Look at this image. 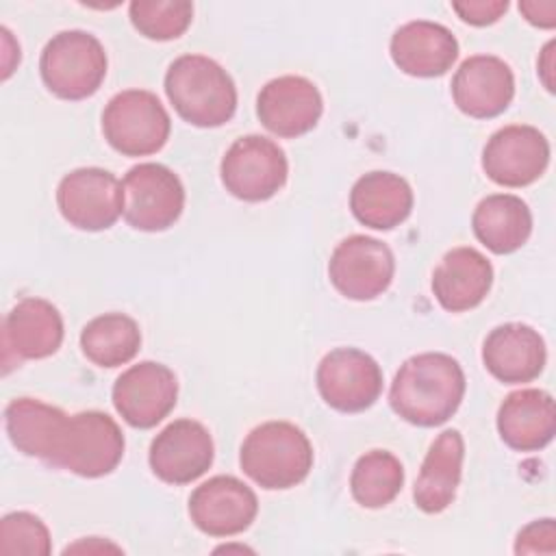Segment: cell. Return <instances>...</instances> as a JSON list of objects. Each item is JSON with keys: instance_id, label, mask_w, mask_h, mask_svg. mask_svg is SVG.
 Masks as SVG:
<instances>
[{"instance_id": "6da1fadb", "label": "cell", "mask_w": 556, "mask_h": 556, "mask_svg": "<svg viewBox=\"0 0 556 556\" xmlns=\"http://www.w3.org/2000/svg\"><path fill=\"white\" fill-rule=\"evenodd\" d=\"M463 395L465 374L458 361L443 352H424L402 363L391 382L389 404L404 421L434 428L458 410Z\"/></svg>"}, {"instance_id": "7a4b0ae2", "label": "cell", "mask_w": 556, "mask_h": 556, "mask_svg": "<svg viewBox=\"0 0 556 556\" xmlns=\"http://www.w3.org/2000/svg\"><path fill=\"white\" fill-rule=\"evenodd\" d=\"M165 93L174 111L198 128H217L237 111L230 74L204 54H182L165 72Z\"/></svg>"}, {"instance_id": "3957f363", "label": "cell", "mask_w": 556, "mask_h": 556, "mask_svg": "<svg viewBox=\"0 0 556 556\" xmlns=\"http://www.w3.org/2000/svg\"><path fill=\"white\" fill-rule=\"evenodd\" d=\"M239 463L258 486L291 489L313 469V445L295 424L265 421L243 439Z\"/></svg>"}, {"instance_id": "277c9868", "label": "cell", "mask_w": 556, "mask_h": 556, "mask_svg": "<svg viewBox=\"0 0 556 556\" xmlns=\"http://www.w3.org/2000/svg\"><path fill=\"white\" fill-rule=\"evenodd\" d=\"M41 80L61 100L93 96L106 76V52L98 37L85 30H61L39 59Z\"/></svg>"}, {"instance_id": "5b68a950", "label": "cell", "mask_w": 556, "mask_h": 556, "mask_svg": "<svg viewBox=\"0 0 556 556\" xmlns=\"http://www.w3.org/2000/svg\"><path fill=\"white\" fill-rule=\"evenodd\" d=\"M124 434L113 417L102 410L67 415L48 465L80 478L111 473L124 456Z\"/></svg>"}, {"instance_id": "8992f818", "label": "cell", "mask_w": 556, "mask_h": 556, "mask_svg": "<svg viewBox=\"0 0 556 556\" xmlns=\"http://www.w3.org/2000/svg\"><path fill=\"white\" fill-rule=\"evenodd\" d=\"M172 122L161 100L146 89L115 93L102 111V132L124 156H148L169 139Z\"/></svg>"}, {"instance_id": "52a82bcc", "label": "cell", "mask_w": 556, "mask_h": 556, "mask_svg": "<svg viewBox=\"0 0 556 556\" xmlns=\"http://www.w3.org/2000/svg\"><path fill=\"white\" fill-rule=\"evenodd\" d=\"M126 224L143 232H161L178 222L185 208L180 178L161 163H139L122 180Z\"/></svg>"}, {"instance_id": "ba28073f", "label": "cell", "mask_w": 556, "mask_h": 556, "mask_svg": "<svg viewBox=\"0 0 556 556\" xmlns=\"http://www.w3.org/2000/svg\"><path fill=\"white\" fill-rule=\"evenodd\" d=\"M289 163L282 148L261 135L237 139L224 154L219 176L235 198L263 202L274 198L287 182Z\"/></svg>"}, {"instance_id": "9c48e42d", "label": "cell", "mask_w": 556, "mask_h": 556, "mask_svg": "<svg viewBox=\"0 0 556 556\" xmlns=\"http://www.w3.org/2000/svg\"><path fill=\"white\" fill-rule=\"evenodd\" d=\"M393 274L395 258L391 248L367 235L343 239L328 261V278L332 287L356 302L382 295L389 289Z\"/></svg>"}, {"instance_id": "30bf717a", "label": "cell", "mask_w": 556, "mask_h": 556, "mask_svg": "<svg viewBox=\"0 0 556 556\" xmlns=\"http://www.w3.org/2000/svg\"><path fill=\"white\" fill-rule=\"evenodd\" d=\"M56 204L70 226L87 232L106 230L124 208L122 182L106 169L78 167L61 178Z\"/></svg>"}, {"instance_id": "8fae6325", "label": "cell", "mask_w": 556, "mask_h": 556, "mask_svg": "<svg viewBox=\"0 0 556 556\" xmlns=\"http://www.w3.org/2000/svg\"><path fill=\"white\" fill-rule=\"evenodd\" d=\"M321 400L341 413L369 408L382 391V369L374 356L358 348H337L317 367Z\"/></svg>"}, {"instance_id": "7c38bea8", "label": "cell", "mask_w": 556, "mask_h": 556, "mask_svg": "<svg viewBox=\"0 0 556 556\" xmlns=\"http://www.w3.org/2000/svg\"><path fill=\"white\" fill-rule=\"evenodd\" d=\"M178 382L174 371L154 361H141L113 384V406L119 417L132 428H154L176 406Z\"/></svg>"}, {"instance_id": "4fadbf2b", "label": "cell", "mask_w": 556, "mask_h": 556, "mask_svg": "<svg viewBox=\"0 0 556 556\" xmlns=\"http://www.w3.org/2000/svg\"><path fill=\"white\" fill-rule=\"evenodd\" d=\"M549 163L545 135L526 124L504 126L491 135L482 150L484 174L502 187H528L543 176Z\"/></svg>"}, {"instance_id": "5bb4252c", "label": "cell", "mask_w": 556, "mask_h": 556, "mask_svg": "<svg viewBox=\"0 0 556 556\" xmlns=\"http://www.w3.org/2000/svg\"><path fill=\"white\" fill-rule=\"evenodd\" d=\"M215 447L208 430L195 419L167 424L150 443V469L167 484H189L213 465Z\"/></svg>"}, {"instance_id": "9a60e30c", "label": "cell", "mask_w": 556, "mask_h": 556, "mask_svg": "<svg viewBox=\"0 0 556 556\" xmlns=\"http://www.w3.org/2000/svg\"><path fill=\"white\" fill-rule=\"evenodd\" d=\"M256 513V493L235 476L208 478L189 497V517L208 536H235L252 526Z\"/></svg>"}, {"instance_id": "2e32d148", "label": "cell", "mask_w": 556, "mask_h": 556, "mask_svg": "<svg viewBox=\"0 0 556 556\" xmlns=\"http://www.w3.org/2000/svg\"><path fill=\"white\" fill-rule=\"evenodd\" d=\"M324 113L319 89L304 76H278L256 98L261 124L276 137L295 139L313 130Z\"/></svg>"}, {"instance_id": "e0dca14e", "label": "cell", "mask_w": 556, "mask_h": 556, "mask_svg": "<svg viewBox=\"0 0 556 556\" xmlns=\"http://www.w3.org/2000/svg\"><path fill=\"white\" fill-rule=\"evenodd\" d=\"M515 76L508 63L493 54H476L460 63L452 78L454 104L469 117L491 119L508 109Z\"/></svg>"}, {"instance_id": "ac0fdd59", "label": "cell", "mask_w": 556, "mask_h": 556, "mask_svg": "<svg viewBox=\"0 0 556 556\" xmlns=\"http://www.w3.org/2000/svg\"><path fill=\"white\" fill-rule=\"evenodd\" d=\"M61 341L63 317L59 308L43 298H24L4 317V363L11 354L15 361H37L52 356L61 348Z\"/></svg>"}, {"instance_id": "d6986e66", "label": "cell", "mask_w": 556, "mask_h": 556, "mask_svg": "<svg viewBox=\"0 0 556 556\" xmlns=\"http://www.w3.org/2000/svg\"><path fill=\"white\" fill-rule=\"evenodd\" d=\"M547 361L543 337L526 324L493 328L482 345L486 371L504 384H523L539 378Z\"/></svg>"}, {"instance_id": "ffe728a7", "label": "cell", "mask_w": 556, "mask_h": 556, "mask_svg": "<svg viewBox=\"0 0 556 556\" xmlns=\"http://www.w3.org/2000/svg\"><path fill=\"white\" fill-rule=\"evenodd\" d=\"M389 52L404 74L434 78L452 70L458 59V41L443 24L415 20L393 33Z\"/></svg>"}, {"instance_id": "44dd1931", "label": "cell", "mask_w": 556, "mask_h": 556, "mask_svg": "<svg viewBox=\"0 0 556 556\" xmlns=\"http://www.w3.org/2000/svg\"><path fill=\"white\" fill-rule=\"evenodd\" d=\"M493 285V267L476 248L450 250L432 271V293L450 313L476 308Z\"/></svg>"}, {"instance_id": "7402d4cb", "label": "cell", "mask_w": 556, "mask_h": 556, "mask_svg": "<svg viewBox=\"0 0 556 556\" xmlns=\"http://www.w3.org/2000/svg\"><path fill=\"white\" fill-rule=\"evenodd\" d=\"M497 432L517 452H536L556 434L554 397L541 389H519L506 395L497 410Z\"/></svg>"}, {"instance_id": "603a6c76", "label": "cell", "mask_w": 556, "mask_h": 556, "mask_svg": "<svg viewBox=\"0 0 556 556\" xmlns=\"http://www.w3.org/2000/svg\"><path fill=\"white\" fill-rule=\"evenodd\" d=\"M463 458L465 441L458 430H443L432 441L413 489V500L419 510L434 515L454 502L460 484Z\"/></svg>"}, {"instance_id": "cb8c5ba5", "label": "cell", "mask_w": 556, "mask_h": 556, "mask_svg": "<svg viewBox=\"0 0 556 556\" xmlns=\"http://www.w3.org/2000/svg\"><path fill=\"white\" fill-rule=\"evenodd\" d=\"M352 215L374 230L400 226L413 211L410 185L393 172H369L350 191Z\"/></svg>"}, {"instance_id": "d4e9b609", "label": "cell", "mask_w": 556, "mask_h": 556, "mask_svg": "<svg viewBox=\"0 0 556 556\" xmlns=\"http://www.w3.org/2000/svg\"><path fill=\"white\" fill-rule=\"evenodd\" d=\"M476 239L493 254L517 252L532 232L528 204L513 193H493L478 202L471 217Z\"/></svg>"}, {"instance_id": "484cf974", "label": "cell", "mask_w": 556, "mask_h": 556, "mask_svg": "<svg viewBox=\"0 0 556 556\" xmlns=\"http://www.w3.org/2000/svg\"><path fill=\"white\" fill-rule=\"evenodd\" d=\"M67 415L35 397H15L4 408V428L13 447L26 456L50 460Z\"/></svg>"}, {"instance_id": "4316f807", "label": "cell", "mask_w": 556, "mask_h": 556, "mask_svg": "<svg viewBox=\"0 0 556 556\" xmlns=\"http://www.w3.org/2000/svg\"><path fill=\"white\" fill-rule=\"evenodd\" d=\"M141 330L124 313H104L93 317L80 332L83 354L98 367H119L137 356Z\"/></svg>"}, {"instance_id": "83f0119b", "label": "cell", "mask_w": 556, "mask_h": 556, "mask_svg": "<svg viewBox=\"0 0 556 556\" xmlns=\"http://www.w3.org/2000/svg\"><path fill=\"white\" fill-rule=\"evenodd\" d=\"M404 486V467L387 450L363 454L352 469L350 491L363 508H382L391 504Z\"/></svg>"}, {"instance_id": "f1b7e54d", "label": "cell", "mask_w": 556, "mask_h": 556, "mask_svg": "<svg viewBox=\"0 0 556 556\" xmlns=\"http://www.w3.org/2000/svg\"><path fill=\"white\" fill-rule=\"evenodd\" d=\"M132 26L152 41L178 39L193 20V4L187 0H135L128 7Z\"/></svg>"}, {"instance_id": "f546056e", "label": "cell", "mask_w": 556, "mask_h": 556, "mask_svg": "<svg viewBox=\"0 0 556 556\" xmlns=\"http://www.w3.org/2000/svg\"><path fill=\"white\" fill-rule=\"evenodd\" d=\"M0 552L48 556L52 552V539L48 526L33 513H9L0 521Z\"/></svg>"}, {"instance_id": "4dcf8cb0", "label": "cell", "mask_w": 556, "mask_h": 556, "mask_svg": "<svg viewBox=\"0 0 556 556\" xmlns=\"http://www.w3.org/2000/svg\"><path fill=\"white\" fill-rule=\"evenodd\" d=\"M556 552V526L554 519H536L519 530L515 541V554H547Z\"/></svg>"}, {"instance_id": "1f68e13d", "label": "cell", "mask_w": 556, "mask_h": 556, "mask_svg": "<svg viewBox=\"0 0 556 556\" xmlns=\"http://www.w3.org/2000/svg\"><path fill=\"white\" fill-rule=\"evenodd\" d=\"M454 13L471 26L495 24L508 9L506 0H458L452 2Z\"/></svg>"}, {"instance_id": "d6a6232c", "label": "cell", "mask_w": 556, "mask_h": 556, "mask_svg": "<svg viewBox=\"0 0 556 556\" xmlns=\"http://www.w3.org/2000/svg\"><path fill=\"white\" fill-rule=\"evenodd\" d=\"M519 11L532 26H539V28L556 26V2L554 0H521Z\"/></svg>"}, {"instance_id": "836d02e7", "label": "cell", "mask_w": 556, "mask_h": 556, "mask_svg": "<svg viewBox=\"0 0 556 556\" xmlns=\"http://www.w3.org/2000/svg\"><path fill=\"white\" fill-rule=\"evenodd\" d=\"M554 48H556V43L547 41L541 56H539V63H536L539 78H541V83L545 85L547 91H554Z\"/></svg>"}]
</instances>
